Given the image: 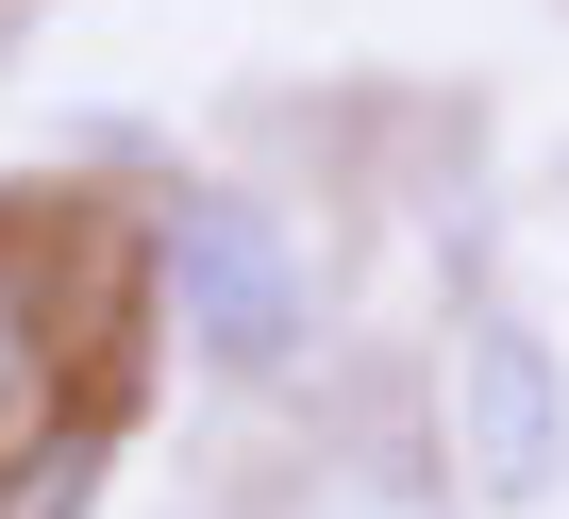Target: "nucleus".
I'll list each match as a JSON object with an SVG mask.
<instances>
[{"label": "nucleus", "mask_w": 569, "mask_h": 519, "mask_svg": "<svg viewBox=\"0 0 569 519\" xmlns=\"http://www.w3.org/2000/svg\"><path fill=\"white\" fill-rule=\"evenodd\" d=\"M134 251H151V302H168V336H184V369L218 402H284V386L319 369V336H336V251L284 218L268 184H168Z\"/></svg>", "instance_id": "nucleus-1"}, {"label": "nucleus", "mask_w": 569, "mask_h": 519, "mask_svg": "<svg viewBox=\"0 0 569 519\" xmlns=\"http://www.w3.org/2000/svg\"><path fill=\"white\" fill-rule=\"evenodd\" d=\"M118 452H134V386H68L18 452H0V519H101Z\"/></svg>", "instance_id": "nucleus-4"}, {"label": "nucleus", "mask_w": 569, "mask_h": 519, "mask_svg": "<svg viewBox=\"0 0 569 519\" xmlns=\"http://www.w3.org/2000/svg\"><path fill=\"white\" fill-rule=\"evenodd\" d=\"M51 402H68V269L0 251V452H18Z\"/></svg>", "instance_id": "nucleus-5"}, {"label": "nucleus", "mask_w": 569, "mask_h": 519, "mask_svg": "<svg viewBox=\"0 0 569 519\" xmlns=\"http://www.w3.org/2000/svg\"><path fill=\"white\" fill-rule=\"evenodd\" d=\"M18 34H34V0H0V51H18Z\"/></svg>", "instance_id": "nucleus-6"}, {"label": "nucleus", "mask_w": 569, "mask_h": 519, "mask_svg": "<svg viewBox=\"0 0 569 519\" xmlns=\"http://www.w3.org/2000/svg\"><path fill=\"white\" fill-rule=\"evenodd\" d=\"M419 402H436V452H452V502L469 519H536L569 486V352H552L536 302L469 286L452 336H436V369H419Z\"/></svg>", "instance_id": "nucleus-2"}, {"label": "nucleus", "mask_w": 569, "mask_h": 519, "mask_svg": "<svg viewBox=\"0 0 569 519\" xmlns=\"http://www.w3.org/2000/svg\"><path fill=\"white\" fill-rule=\"evenodd\" d=\"M251 519H452V452H436V402H352L302 469H284Z\"/></svg>", "instance_id": "nucleus-3"}]
</instances>
